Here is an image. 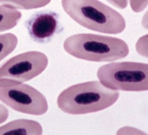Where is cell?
I'll list each match as a JSON object with an SVG mask.
<instances>
[{
    "label": "cell",
    "instance_id": "obj_4",
    "mask_svg": "<svg viewBox=\"0 0 148 135\" xmlns=\"http://www.w3.org/2000/svg\"><path fill=\"white\" fill-rule=\"evenodd\" d=\"M97 77L105 86L117 91L148 90V64L112 62L101 66Z\"/></svg>",
    "mask_w": 148,
    "mask_h": 135
},
{
    "label": "cell",
    "instance_id": "obj_11",
    "mask_svg": "<svg viewBox=\"0 0 148 135\" xmlns=\"http://www.w3.org/2000/svg\"><path fill=\"white\" fill-rule=\"evenodd\" d=\"M18 43V38L13 33L0 34V62L14 51Z\"/></svg>",
    "mask_w": 148,
    "mask_h": 135
},
{
    "label": "cell",
    "instance_id": "obj_7",
    "mask_svg": "<svg viewBox=\"0 0 148 135\" xmlns=\"http://www.w3.org/2000/svg\"><path fill=\"white\" fill-rule=\"evenodd\" d=\"M25 26L30 38L40 43L51 40L61 27L59 14L49 10L33 14L26 21Z\"/></svg>",
    "mask_w": 148,
    "mask_h": 135
},
{
    "label": "cell",
    "instance_id": "obj_13",
    "mask_svg": "<svg viewBox=\"0 0 148 135\" xmlns=\"http://www.w3.org/2000/svg\"><path fill=\"white\" fill-rule=\"evenodd\" d=\"M130 7L134 12H141L148 5V0H130Z\"/></svg>",
    "mask_w": 148,
    "mask_h": 135
},
{
    "label": "cell",
    "instance_id": "obj_16",
    "mask_svg": "<svg viewBox=\"0 0 148 135\" xmlns=\"http://www.w3.org/2000/svg\"><path fill=\"white\" fill-rule=\"evenodd\" d=\"M9 117V111L4 105L0 103V124L5 122Z\"/></svg>",
    "mask_w": 148,
    "mask_h": 135
},
{
    "label": "cell",
    "instance_id": "obj_12",
    "mask_svg": "<svg viewBox=\"0 0 148 135\" xmlns=\"http://www.w3.org/2000/svg\"><path fill=\"white\" fill-rule=\"evenodd\" d=\"M135 48L139 54L148 58V34L142 36L137 40Z\"/></svg>",
    "mask_w": 148,
    "mask_h": 135
},
{
    "label": "cell",
    "instance_id": "obj_8",
    "mask_svg": "<svg viewBox=\"0 0 148 135\" xmlns=\"http://www.w3.org/2000/svg\"><path fill=\"white\" fill-rule=\"evenodd\" d=\"M42 126L33 120H14L0 127V135L42 134Z\"/></svg>",
    "mask_w": 148,
    "mask_h": 135
},
{
    "label": "cell",
    "instance_id": "obj_9",
    "mask_svg": "<svg viewBox=\"0 0 148 135\" xmlns=\"http://www.w3.org/2000/svg\"><path fill=\"white\" fill-rule=\"evenodd\" d=\"M21 17L22 13L17 9L0 4V33L15 27Z\"/></svg>",
    "mask_w": 148,
    "mask_h": 135
},
{
    "label": "cell",
    "instance_id": "obj_2",
    "mask_svg": "<svg viewBox=\"0 0 148 135\" xmlns=\"http://www.w3.org/2000/svg\"><path fill=\"white\" fill-rule=\"evenodd\" d=\"M62 6L74 21L92 31L119 34L127 26L119 12L99 0H62Z\"/></svg>",
    "mask_w": 148,
    "mask_h": 135
},
{
    "label": "cell",
    "instance_id": "obj_15",
    "mask_svg": "<svg viewBox=\"0 0 148 135\" xmlns=\"http://www.w3.org/2000/svg\"><path fill=\"white\" fill-rule=\"evenodd\" d=\"M108 2L119 9H125L128 5V0H106Z\"/></svg>",
    "mask_w": 148,
    "mask_h": 135
},
{
    "label": "cell",
    "instance_id": "obj_10",
    "mask_svg": "<svg viewBox=\"0 0 148 135\" xmlns=\"http://www.w3.org/2000/svg\"><path fill=\"white\" fill-rule=\"evenodd\" d=\"M51 0H0V4L17 10H34L48 5Z\"/></svg>",
    "mask_w": 148,
    "mask_h": 135
},
{
    "label": "cell",
    "instance_id": "obj_6",
    "mask_svg": "<svg viewBox=\"0 0 148 135\" xmlns=\"http://www.w3.org/2000/svg\"><path fill=\"white\" fill-rule=\"evenodd\" d=\"M0 101L14 111L30 115H43L49 108L41 93L23 83L0 86Z\"/></svg>",
    "mask_w": 148,
    "mask_h": 135
},
{
    "label": "cell",
    "instance_id": "obj_5",
    "mask_svg": "<svg viewBox=\"0 0 148 135\" xmlns=\"http://www.w3.org/2000/svg\"><path fill=\"white\" fill-rule=\"evenodd\" d=\"M49 64L42 52L30 51L14 56L0 66V86L22 84L40 75Z\"/></svg>",
    "mask_w": 148,
    "mask_h": 135
},
{
    "label": "cell",
    "instance_id": "obj_3",
    "mask_svg": "<svg viewBox=\"0 0 148 135\" xmlns=\"http://www.w3.org/2000/svg\"><path fill=\"white\" fill-rule=\"evenodd\" d=\"M64 49L71 56L95 62H114L130 53L128 44L122 39L93 33H78L68 37Z\"/></svg>",
    "mask_w": 148,
    "mask_h": 135
},
{
    "label": "cell",
    "instance_id": "obj_14",
    "mask_svg": "<svg viewBox=\"0 0 148 135\" xmlns=\"http://www.w3.org/2000/svg\"><path fill=\"white\" fill-rule=\"evenodd\" d=\"M118 134H145L144 132L132 127H123L117 131Z\"/></svg>",
    "mask_w": 148,
    "mask_h": 135
},
{
    "label": "cell",
    "instance_id": "obj_17",
    "mask_svg": "<svg viewBox=\"0 0 148 135\" xmlns=\"http://www.w3.org/2000/svg\"><path fill=\"white\" fill-rule=\"evenodd\" d=\"M142 25L145 28L148 29V10L146 12L145 14L143 15V18H142Z\"/></svg>",
    "mask_w": 148,
    "mask_h": 135
},
{
    "label": "cell",
    "instance_id": "obj_1",
    "mask_svg": "<svg viewBox=\"0 0 148 135\" xmlns=\"http://www.w3.org/2000/svg\"><path fill=\"white\" fill-rule=\"evenodd\" d=\"M119 98V91L108 88L101 81H90L64 90L58 96L57 106L66 114L82 115L106 109Z\"/></svg>",
    "mask_w": 148,
    "mask_h": 135
}]
</instances>
